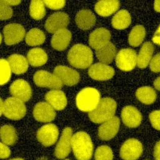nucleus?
<instances>
[{
    "label": "nucleus",
    "instance_id": "nucleus-29",
    "mask_svg": "<svg viewBox=\"0 0 160 160\" xmlns=\"http://www.w3.org/2000/svg\"><path fill=\"white\" fill-rule=\"evenodd\" d=\"M136 97L144 104H151L156 100V92L151 87H142L137 90Z\"/></svg>",
    "mask_w": 160,
    "mask_h": 160
},
{
    "label": "nucleus",
    "instance_id": "nucleus-16",
    "mask_svg": "<svg viewBox=\"0 0 160 160\" xmlns=\"http://www.w3.org/2000/svg\"><path fill=\"white\" fill-rule=\"evenodd\" d=\"M120 126V120L118 117H113L102 122L98 128V136L102 140L113 138L118 133Z\"/></svg>",
    "mask_w": 160,
    "mask_h": 160
},
{
    "label": "nucleus",
    "instance_id": "nucleus-5",
    "mask_svg": "<svg viewBox=\"0 0 160 160\" xmlns=\"http://www.w3.org/2000/svg\"><path fill=\"white\" fill-rule=\"evenodd\" d=\"M1 114L12 120L21 119L25 116L27 108L24 102L14 97L8 98L3 102L1 98Z\"/></svg>",
    "mask_w": 160,
    "mask_h": 160
},
{
    "label": "nucleus",
    "instance_id": "nucleus-32",
    "mask_svg": "<svg viewBox=\"0 0 160 160\" xmlns=\"http://www.w3.org/2000/svg\"><path fill=\"white\" fill-rule=\"evenodd\" d=\"M1 139L6 145H13L17 140L15 129L11 125H4L1 128Z\"/></svg>",
    "mask_w": 160,
    "mask_h": 160
},
{
    "label": "nucleus",
    "instance_id": "nucleus-36",
    "mask_svg": "<svg viewBox=\"0 0 160 160\" xmlns=\"http://www.w3.org/2000/svg\"><path fill=\"white\" fill-rule=\"evenodd\" d=\"M13 11L11 6L6 3L4 1H0V18L1 20H7L11 18Z\"/></svg>",
    "mask_w": 160,
    "mask_h": 160
},
{
    "label": "nucleus",
    "instance_id": "nucleus-30",
    "mask_svg": "<svg viewBox=\"0 0 160 160\" xmlns=\"http://www.w3.org/2000/svg\"><path fill=\"white\" fill-rule=\"evenodd\" d=\"M46 37L44 33L38 28H33L30 30L26 35V42L29 46L41 45L45 42Z\"/></svg>",
    "mask_w": 160,
    "mask_h": 160
},
{
    "label": "nucleus",
    "instance_id": "nucleus-8",
    "mask_svg": "<svg viewBox=\"0 0 160 160\" xmlns=\"http://www.w3.org/2000/svg\"><path fill=\"white\" fill-rule=\"evenodd\" d=\"M137 53L130 48L122 49L116 56V65L124 71H132L137 65Z\"/></svg>",
    "mask_w": 160,
    "mask_h": 160
},
{
    "label": "nucleus",
    "instance_id": "nucleus-35",
    "mask_svg": "<svg viewBox=\"0 0 160 160\" xmlns=\"http://www.w3.org/2000/svg\"><path fill=\"white\" fill-rule=\"evenodd\" d=\"M0 65H1V85H4L8 82L11 78V69L10 67V64L8 61H7L4 58H2L0 61Z\"/></svg>",
    "mask_w": 160,
    "mask_h": 160
},
{
    "label": "nucleus",
    "instance_id": "nucleus-4",
    "mask_svg": "<svg viewBox=\"0 0 160 160\" xmlns=\"http://www.w3.org/2000/svg\"><path fill=\"white\" fill-rule=\"evenodd\" d=\"M100 100V94L96 89L84 88L76 97L77 108L84 112H91L96 108Z\"/></svg>",
    "mask_w": 160,
    "mask_h": 160
},
{
    "label": "nucleus",
    "instance_id": "nucleus-37",
    "mask_svg": "<svg viewBox=\"0 0 160 160\" xmlns=\"http://www.w3.org/2000/svg\"><path fill=\"white\" fill-rule=\"evenodd\" d=\"M150 121L154 128L160 131V111H154L149 115Z\"/></svg>",
    "mask_w": 160,
    "mask_h": 160
},
{
    "label": "nucleus",
    "instance_id": "nucleus-17",
    "mask_svg": "<svg viewBox=\"0 0 160 160\" xmlns=\"http://www.w3.org/2000/svg\"><path fill=\"white\" fill-rule=\"evenodd\" d=\"M88 74L95 80H109L115 75V70L107 64L97 62L90 68Z\"/></svg>",
    "mask_w": 160,
    "mask_h": 160
},
{
    "label": "nucleus",
    "instance_id": "nucleus-26",
    "mask_svg": "<svg viewBox=\"0 0 160 160\" xmlns=\"http://www.w3.org/2000/svg\"><path fill=\"white\" fill-rule=\"evenodd\" d=\"M116 55V48L112 42H108L107 45L96 51V56L100 62L104 64H109L112 62Z\"/></svg>",
    "mask_w": 160,
    "mask_h": 160
},
{
    "label": "nucleus",
    "instance_id": "nucleus-14",
    "mask_svg": "<svg viewBox=\"0 0 160 160\" xmlns=\"http://www.w3.org/2000/svg\"><path fill=\"white\" fill-rule=\"evenodd\" d=\"M10 92L14 98H18L22 102H28L32 95L30 85L22 79L15 80L10 87Z\"/></svg>",
    "mask_w": 160,
    "mask_h": 160
},
{
    "label": "nucleus",
    "instance_id": "nucleus-21",
    "mask_svg": "<svg viewBox=\"0 0 160 160\" xmlns=\"http://www.w3.org/2000/svg\"><path fill=\"white\" fill-rule=\"evenodd\" d=\"M71 40V33L69 30L63 29L53 35L51 46L58 51H63L68 48Z\"/></svg>",
    "mask_w": 160,
    "mask_h": 160
},
{
    "label": "nucleus",
    "instance_id": "nucleus-12",
    "mask_svg": "<svg viewBox=\"0 0 160 160\" xmlns=\"http://www.w3.org/2000/svg\"><path fill=\"white\" fill-rule=\"evenodd\" d=\"M72 130L67 128L62 131L60 139L55 150V155L58 158H64L71 152Z\"/></svg>",
    "mask_w": 160,
    "mask_h": 160
},
{
    "label": "nucleus",
    "instance_id": "nucleus-11",
    "mask_svg": "<svg viewBox=\"0 0 160 160\" xmlns=\"http://www.w3.org/2000/svg\"><path fill=\"white\" fill-rule=\"evenodd\" d=\"M69 23V17L63 12H56L48 18L45 24L46 30L50 33H56L66 29Z\"/></svg>",
    "mask_w": 160,
    "mask_h": 160
},
{
    "label": "nucleus",
    "instance_id": "nucleus-33",
    "mask_svg": "<svg viewBox=\"0 0 160 160\" xmlns=\"http://www.w3.org/2000/svg\"><path fill=\"white\" fill-rule=\"evenodd\" d=\"M45 3L43 1H31L30 5V15L34 19H42L46 15Z\"/></svg>",
    "mask_w": 160,
    "mask_h": 160
},
{
    "label": "nucleus",
    "instance_id": "nucleus-1",
    "mask_svg": "<svg viewBox=\"0 0 160 160\" xmlns=\"http://www.w3.org/2000/svg\"><path fill=\"white\" fill-rule=\"evenodd\" d=\"M71 148L78 160H90L93 154V143L88 133H75L71 138Z\"/></svg>",
    "mask_w": 160,
    "mask_h": 160
},
{
    "label": "nucleus",
    "instance_id": "nucleus-41",
    "mask_svg": "<svg viewBox=\"0 0 160 160\" xmlns=\"http://www.w3.org/2000/svg\"><path fill=\"white\" fill-rule=\"evenodd\" d=\"M154 157L155 160H160V141L156 143L154 149Z\"/></svg>",
    "mask_w": 160,
    "mask_h": 160
},
{
    "label": "nucleus",
    "instance_id": "nucleus-45",
    "mask_svg": "<svg viewBox=\"0 0 160 160\" xmlns=\"http://www.w3.org/2000/svg\"><path fill=\"white\" fill-rule=\"evenodd\" d=\"M9 160H24V159L22 158H11V159H9Z\"/></svg>",
    "mask_w": 160,
    "mask_h": 160
},
{
    "label": "nucleus",
    "instance_id": "nucleus-46",
    "mask_svg": "<svg viewBox=\"0 0 160 160\" xmlns=\"http://www.w3.org/2000/svg\"><path fill=\"white\" fill-rule=\"evenodd\" d=\"M37 160H48V158H46V157H42V158H38V159H37Z\"/></svg>",
    "mask_w": 160,
    "mask_h": 160
},
{
    "label": "nucleus",
    "instance_id": "nucleus-42",
    "mask_svg": "<svg viewBox=\"0 0 160 160\" xmlns=\"http://www.w3.org/2000/svg\"><path fill=\"white\" fill-rule=\"evenodd\" d=\"M4 2L9 6H16L21 3V1H13V0H10V1L7 0V1H4Z\"/></svg>",
    "mask_w": 160,
    "mask_h": 160
},
{
    "label": "nucleus",
    "instance_id": "nucleus-40",
    "mask_svg": "<svg viewBox=\"0 0 160 160\" xmlns=\"http://www.w3.org/2000/svg\"><path fill=\"white\" fill-rule=\"evenodd\" d=\"M0 148H1V154H0V158H7L11 155V151L8 148V145L4 144L3 142L0 143Z\"/></svg>",
    "mask_w": 160,
    "mask_h": 160
},
{
    "label": "nucleus",
    "instance_id": "nucleus-27",
    "mask_svg": "<svg viewBox=\"0 0 160 160\" xmlns=\"http://www.w3.org/2000/svg\"><path fill=\"white\" fill-rule=\"evenodd\" d=\"M28 60L33 67H41L48 62V55L41 48H34L28 52Z\"/></svg>",
    "mask_w": 160,
    "mask_h": 160
},
{
    "label": "nucleus",
    "instance_id": "nucleus-23",
    "mask_svg": "<svg viewBox=\"0 0 160 160\" xmlns=\"http://www.w3.org/2000/svg\"><path fill=\"white\" fill-rule=\"evenodd\" d=\"M154 52V46L151 42H146L137 55V65L139 68H146L151 62Z\"/></svg>",
    "mask_w": 160,
    "mask_h": 160
},
{
    "label": "nucleus",
    "instance_id": "nucleus-3",
    "mask_svg": "<svg viewBox=\"0 0 160 160\" xmlns=\"http://www.w3.org/2000/svg\"><path fill=\"white\" fill-rule=\"evenodd\" d=\"M117 104L111 98H103L94 111L89 112V118L93 122L102 123L113 118L115 114Z\"/></svg>",
    "mask_w": 160,
    "mask_h": 160
},
{
    "label": "nucleus",
    "instance_id": "nucleus-19",
    "mask_svg": "<svg viewBox=\"0 0 160 160\" xmlns=\"http://www.w3.org/2000/svg\"><path fill=\"white\" fill-rule=\"evenodd\" d=\"M111 33L106 28H98L90 35L89 43L93 49L98 50L110 42Z\"/></svg>",
    "mask_w": 160,
    "mask_h": 160
},
{
    "label": "nucleus",
    "instance_id": "nucleus-44",
    "mask_svg": "<svg viewBox=\"0 0 160 160\" xmlns=\"http://www.w3.org/2000/svg\"><path fill=\"white\" fill-rule=\"evenodd\" d=\"M154 8H155V11L160 12V1H155V2H154Z\"/></svg>",
    "mask_w": 160,
    "mask_h": 160
},
{
    "label": "nucleus",
    "instance_id": "nucleus-9",
    "mask_svg": "<svg viewBox=\"0 0 160 160\" xmlns=\"http://www.w3.org/2000/svg\"><path fill=\"white\" fill-rule=\"evenodd\" d=\"M2 35L7 45H14L23 39L25 37V30L20 24L10 23L4 27Z\"/></svg>",
    "mask_w": 160,
    "mask_h": 160
},
{
    "label": "nucleus",
    "instance_id": "nucleus-20",
    "mask_svg": "<svg viewBox=\"0 0 160 160\" xmlns=\"http://www.w3.org/2000/svg\"><path fill=\"white\" fill-rule=\"evenodd\" d=\"M47 102L55 110L61 111L64 109L68 103V100L64 92L59 90H52L46 95Z\"/></svg>",
    "mask_w": 160,
    "mask_h": 160
},
{
    "label": "nucleus",
    "instance_id": "nucleus-10",
    "mask_svg": "<svg viewBox=\"0 0 160 160\" xmlns=\"http://www.w3.org/2000/svg\"><path fill=\"white\" fill-rule=\"evenodd\" d=\"M58 137V129L55 124H47L37 132V138L45 147H50L56 142Z\"/></svg>",
    "mask_w": 160,
    "mask_h": 160
},
{
    "label": "nucleus",
    "instance_id": "nucleus-18",
    "mask_svg": "<svg viewBox=\"0 0 160 160\" xmlns=\"http://www.w3.org/2000/svg\"><path fill=\"white\" fill-rule=\"evenodd\" d=\"M122 122L128 128H137L142 122V115L132 106H127L121 113Z\"/></svg>",
    "mask_w": 160,
    "mask_h": 160
},
{
    "label": "nucleus",
    "instance_id": "nucleus-28",
    "mask_svg": "<svg viewBox=\"0 0 160 160\" xmlns=\"http://www.w3.org/2000/svg\"><path fill=\"white\" fill-rule=\"evenodd\" d=\"M131 22L130 13L126 10H121L117 12L112 18V26L115 29L122 30L128 28Z\"/></svg>",
    "mask_w": 160,
    "mask_h": 160
},
{
    "label": "nucleus",
    "instance_id": "nucleus-24",
    "mask_svg": "<svg viewBox=\"0 0 160 160\" xmlns=\"http://www.w3.org/2000/svg\"><path fill=\"white\" fill-rule=\"evenodd\" d=\"M11 71L16 75L23 74L28 69V60L21 55H12L8 58Z\"/></svg>",
    "mask_w": 160,
    "mask_h": 160
},
{
    "label": "nucleus",
    "instance_id": "nucleus-25",
    "mask_svg": "<svg viewBox=\"0 0 160 160\" xmlns=\"http://www.w3.org/2000/svg\"><path fill=\"white\" fill-rule=\"evenodd\" d=\"M119 6L120 2L118 1H100L95 4V10L98 15L107 17L116 12Z\"/></svg>",
    "mask_w": 160,
    "mask_h": 160
},
{
    "label": "nucleus",
    "instance_id": "nucleus-13",
    "mask_svg": "<svg viewBox=\"0 0 160 160\" xmlns=\"http://www.w3.org/2000/svg\"><path fill=\"white\" fill-rule=\"evenodd\" d=\"M54 75H56L62 84L67 86H74L79 81V74L77 71L66 67V66H58L54 70Z\"/></svg>",
    "mask_w": 160,
    "mask_h": 160
},
{
    "label": "nucleus",
    "instance_id": "nucleus-31",
    "mask_svg": "<svg viewBox=\"0 0 160 160\" xmlns=\"http://www.w3.org/2000/svg\"><path fill=\"white\" fill-rule=\"evenodd\" d=\"M145 28L141 25L135 26L129 35V43L132 47H138L145 38Z\"/></svg>",
    "mask_w": 160,
    "mask_h": 160
},
{
    "label": "nucleus",
    "instance_id": "nucleus-34",
    "mask_svg": "<svg viewBox=\"0 0 160 160\" xmlns=\"http://www.w3.org/2000/svg\"><path fill=\"white\" fill-rule=\"evenodd\" d=\"M95 160H113V151L108 146H101L95 153Z\"/></svg>",
    "mask_w": 160,
    "mask_h": 160
},
{
    "label": "nucleus",
    "instance_id": "nucleus-38",
    "mask_svg": "<svg viewBox=\"0 0 160 160\" xmlns=\"http://www.w3.org/2000/svg\"><path fill=\"white\" fill-rule=\"evenodd\" d=\"M150 68L155 73L160 72V53L153 57L150 62Z\"/></svg>",
    "mask_w": 160,
    "mask_h": 160
},
{
    "label": "nucleus",
    "instance_id": "nucleus-15",
    "mask_svg": "<svg viewBox=\"0 0 160 160\" xmlns=\"http://www.w3.org/2000/svg\"><path fill=\"white\" fill-rule=\"evenodd\" d=\"M33 115L38 122H51L55 118V109L48 102H40L35 105L33 111Z\"/></svg>",
    "mask_w": 160,
    "mask_h": 160
},
{
    "label": "nucleus",
    "instance_id": "nucleus-43",
    "mask_svg": "<svg viewBox=\"0 0 160 160\" xmlns=\"http://www.w3.org/2000/svg\"><path fill=\"white\" fill-rule=\"evenodd\" d=\"M154 86H155V88H156L158 91H160V76L158 77V78L155 80V82H154Z\"/></svg>",
    "mask_w": 160,
    "mask_h": 160
},
{
    "label": "nucleus",
    "instance_id": "nucleus-2",
    "mask_svg": "<svg viewBox=\"0 0 160 160\" xmlns=\"http://www.w3.org/2000/svg\"><path fill=\"white\" fill-rule=\"evenodd\" d=\"M68 58L71 66L79 69H86L92 64L93 53L87 46L77 44L71 48Z\"/></svg>",
    "mask_w": 160,
    "mask_h": 160
},
{
    "label": "nucleus",
    "instance_id": "nucleus-6",
    "mask_svg": "<svg viewBox=\"0 0 160 160\" xmlns=\"http://www.w3.org/2000/svg\"><path fill=\"white\" fill-rule=\"evenodd\" d=\"M34 82L40 88L60 90L62 87V82L56 75L46 71H37L34 75Z\"/></svg>",
    "mask_w": 160,
    "mask_h": 160
},
{
    "label": "nucleus",
    "instance_id": "nucleus-7",
    "mask_svg": "<svg viewBox=\"0 0 160 160\" xmlns=\"http://www.w3.org/2000/svg\"><path fill=\"white\" fill-rule=\"evenodd\" d=\"M142 151V145L138 140L130 138L122 144L120 157L123 160H137L141 156Z\"/></svg>",
    "mask_w": 160,
    "mask_h": 160
},
{
    "label": "nucleus",
    "instance_id": "nucleus-39",
    "mask_svg": "<svg viewBox=\"0 0 160 160\" xmlns=\"http://www.w3.org/2000/svg\"><path fill=\"white\" fill-rule=\"evenodd\" d=\"M44 3L47 7L52 10L61 9L65 6V1H44Z\"/></svg>",
    "mask_w": 160,
    "mask_h": 160
},
{
    "label": "nucleus",
    "instance_id": "nucleus-22",
    "mask_svg": "<svg viewBox=\"0 0 160 160\" xmlns=\"http://www.w3.org/2000/svg\"><path fill=\"white\" fill-rule=\"evenodd\" d=\"M75 22L80 29L88 30L94 27L96 22L94 13L89 10H82L77 13Z\"/></svg>",
    "mask_w": 160,
    "mask_h": 160
}]
</instances>
